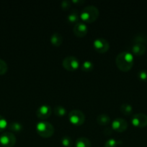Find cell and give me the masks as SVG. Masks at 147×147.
<instances>
[{
	"instance_id": "6da1fadb",
	"label": "cell",
	"mask_w": 147,
	"mask_h": 147,
	"mask_svg": "<svg viewBox=\"0 0 147 147\" xmlns=\"http://www.w3.org/2000/svg\"><path fill=\"white\" fill-rule=\"evenodd\" d=\"M115 63H116L117 67L121 71H129L133 65V55L130 52H121L117 55Z\"/></svg>"
},
{
	"instance_id": "7a4b0ae2",
	"label": "cell",
	"mask_w": 147,
	"mask_h": 147,
	"mask_svg": "<svg viewBox=\"0 0 147 147\" xmlns=\"http://www.w3.org/2000/svg\"><path fill=\"white\" fill-rule=\"evenodd\" d=\"M99 11L95 6L89 5L85 7L80 12V19L83 22L92 23L97 20Z\"/></svg>"
},
{
	"instance_id": "3957f363",
	"label": "cell",
	"mask_w": 147,
	"mask_h": 147,
	"mask_svg": "<svg viewBox=\"0 0 147 147\" xmlns=\"http://www.w3.org/2000/svg\"><path fill=\"white\" fill-rule=\"evenodd\" d=\"M54 131L53 125L48 121H41L36 125V131L37 134L43 138L51 137L54 134Z\"/></svg>"
},
{
	"instance_id": "277c9868",
	"label": "cell",
	"mask_w": 147,
	"mask_h": 147,
	"mask_svg": "<svg viewBox=\"0 0 147 147\" xmlns=\"http://www.w3.org/2000/svg\"><path fill=\"white\" fill-rule=\"evenodd\" d=\"M68 119L69 121L75 126H82L85 121V116L83 112L77 109L71 111L68 114Z\"/></svg>"
},
{
	"instance_id": "5b68a950",
	"label": "cell",
	"mask_w": 147,
	"mask_h": 147,
	"mask_svg": "<svg viewBox=\"0 0 147 147\" xmlns=\"http://www.w3.org/2000/svg\"><path fill=\"white\" fill-rule=\"evenodd\" d=\"M62 65L66 70L69 71H74L79 67L80 63L77 57L74 56H67L65 57L62 62Z\"/></svg>"
},
{
	"instance_id": "8992f818",
	"label": "cell",
	"mask_w": 147,
	"mask_h": 147,
	"mask_svg": "<svg viewBox=\"0 0 147 147\" xmlns=\"http://www.w3.org/2000/svg\"><path fill=\"white\" fill-rule=\"evenodd\" d=\"M16 137L12 132H3L0 136V144L4 147H12L16 144Z\"/></svg>"
},
{
	"instance_id": "52a82bcc",
	"label": "cell",
	"mask_w": 147,
	"mask_h": 147,
	"mask_svg": "<svg viewBox=\"0 0 147 147\" xmlns=\"http://www.w3.org/2000/svg\"><path fill=\"white\" fill-rule=\"evenodd\" d=\"M131 122L135 127L144 128L147 126V116L141 113L134 114L131 117Z\"/></svg>"
},
{
	"instance_id": "ba28073f",
	"label": "cell",
	"mask_w": 147,
	"mask_h": 147,
	"mask_svg": "<svg viewBox=\"0 0 147 147\" xmlns=\"http://www.w3.org/2000/svg\"><path fill=\"white\" fill-rule=\"evenodd\" d=\"M93 46L95 50L99 53H106L110 48L109 42L104 38L95 39L93 42Z\"/></svg>"
},
{
	"instance_id": "9c48e42d",
	"label": "cell",
	"mask_w": 147,
	"mask_h": 147,
	"mask_svg": "<svg viewBox=\"0 0 147 147\" xmlns=\"http://www.w3.org/2000/svg\"><path fill=\"white\" fill-rule=\"evenodd\" d=\"M112 129L116 132L122 133L128 129V123L122 118H117L112 122Z\"/></svg>"
},
{
	"instance_id": "30bf717a",
	"label": "cell",
	"mask_w": 147,
	"mask_h": 147,
	"mask_svg": "<svg viewBox=\"0 0 147 147\" xmlns=\"http://www.w3.org/2000/svg\"><path fill=\"white\" fill-rule=\"evenodd\" d=\"M36 115H37V117L40 120H46V119H48L51 115V108L47 104L41 105L37 109Z\"/></svg>"
},
{
	"instance_id": "8fae6325",
	"label": "cell",
	"mask_w": 147,
	"mask_h": 147,
	"mask_svg": "<svg viewBox=\"0 0 147 147\" xmlns=\"http://www.w3.org/2000/svg\"><path fill=\"white\" fill-rule=\"evenodd\" d=\"M88 32V27L86 24L83 22H79L74 24L73 32L75 36L78 37H83L86 36Z\"/></svg>"
},
{
	"instance_id": "7c38bea8",
	"label": "cell",
	"mask_w": 147,
	"mask_h": 147,
	"mask_svg": "<svg viewBox=\"0 0 147 147\" xmlns=\"http://www.w3.org/2000/svg\"><path fill=\"white\" fill-rule=\"evenodd\" d=\"M146 46L142 44H134L131 47V53L134 55L141 56L146 53Z\"/></svg>"
},
{
	"instance_id": "4fadbf2b",
	"label": "cell",
	"mask_w": 147,
	"mask_h": 147,
	"mask_svg": "<svg viewBox=\"0 0 147 147\" xmlns=\"http://www.w3.org/2000/svg\"><path fill=\"white\" fill-rule=\"evenodd\" d=\"M79 19H80V13L78 12L76 9L71 11L67 16L68 22L71 24H76L79 22Z\"/></svg>"
},
{
	"instance_id": "5bb4252c",
	"label": "cell",
	"mask_w": 147,
	"mask_h": 147,
	"mask_svg": "<svg viewBox=\"0 0 147 147\" xmlns=\"http://www.w3.org/2000/svg\"><path fill=\"white\" fill-rule=\"evenodd\" d=\"M50 42L55 47H59L63 42V37L58 32H55L50 36Z\"/></svg>"
},
{
	"instance_id": "9a60e30c",
	"label": "cell",
	"mask_w": 147,
	"mask_h": 147,
	"mask_svg": "<svg viewBox=\"0 0 147 147\" xmlns=\"http://www.w3.org/2000/svg\"><path fill=\"white\" fill-rule=\"evenodd\" d=\"M96 120L98 124H99L100 126H107L110 122V118L108 114L102 113V114H99L97 116Z\"/></svg>"
},
{
	"instance_id": "2e32d148",
	"label": "cell",
	"mask_w": 147,
	"mask_h": 147,
	"mask_svg": "<svg viewBox=\"0 0 147 147\" xmlns=\"http://www.w3.org/2000/svg\"><path fill=\"white\" fill-rule=\"evenodd\" d=\"M75 146L76 147H91L92 143L86 137H79L76 139L75 142Z\"/></svg>"
},
{
	"instance_id": "e0dca14e",
	"label": "cell",
	"mask_w": 147,
	"mask_h": 147,
	"mask_svg": "<svg viewBox=\"0 0 147 147\" xmlns=\"http://www.w3.org/2000/svg\"><path fill=\"white\" fill-rule=\"evenodd\" d=\"M9 129L12 132H16V133H19L22 130V125L20 123L17 121H12L7 126Z\"/></svg>"
},
{
	"instance_id": "ac0fdd59",
	"label": "cell",
	"mask_w": 147,
	"mask_h": 147,
	"mask_svg": "<svg viewBox=\"0 0 147 147\" xmlns=\"http://www.w3.org/2000/svg\"><path fill=\"white\" fill-rule=\"evenodd\" d=\"M120 111L122 114L125 116H129L131 115L133 113V107L131 105L128 103H122L120 107Z\"/></svg>"
},
{
	"instance_id": "d6986e66",
	"label": "cell",
	"mask_w": 147,
	"mask_h": 147,
	"mask_svg": "<svg viewBox=\"0 0 147 147\" xmlns=\"http://www.w3.org/2000/svg\"><path fill=\"white\" fill-rule=\"evenodd\" d=\"M94 68V64L92 61L90 60H85L83 62L81 66V69L82 70L85 72H90L93 70Z\"/></svg>"
},
{
	"instance_id": "ffe728a7",
	"label": "cell",
	"mask_w": 147,
	"mask_h": 147,
	"mask_svg": "<svg viewBox=\"0 0 147 147\" xmlns=\"http://www.w3.org/2000/svg\"><path fill=\"white\" fill-rule=\"evenodd\" d=\"M53 111H54L55 115H56L57 116L59 117H62V116H64L66 114V110L63 106H57L54 108L53 109Z\"/></svg>"
},
{
	"instance_id": "44dd1931",
	"label": "cell",
	"mask_w": 147,
	"mask_h": 147,
	"mask_svg": "<svg viewBox=\"0 0 147 147\" xmlns=\"http://www.w3.org/2000/svg\"><path fill=\"white\" fill-rule=\"evenodd\" d=\"M61 144L64 147H71L73 145L72 139L69 136H65L62 137V139H61Z\"/></svg>"
},
{
	"instance_id": "7402d4cb",
	"label": "cell",
	"mask_w": 147,
	"mask_h": 147,
	"mask_svg": "<svg viewBox=\"0 0 147 147\" xmlns=\"http://www.w3.org/2000/svg\"><path fill=\"white\" fill-rule=\"evenodd\" d=\"M121 144H122L121 141H118L114 139H110L105 142L104 147H117Z\"/></svg>"
},
{
	"instance_id": "603a6c76",
	"label": "cell",
	"mask_w": 147,
	"mask_h": 147,
	"mask_svg": "<svg viewBox=\"0 0 147 147\" xmlns=\"http://www.w3.org/2000/svg\"><path fill=\"white\" fill-rule=\"evenodd\" d=\"M135 44H142L144 45L147 42V36L144 34H138L134 39Z\"/></svg>"
},
{
	"instance_id": "cb8c5ba5",
	"label": "cell",
	"mask_w": 147,
	"mask_h": 147,
	"mask_svg": "<svg viewBox=\"0 0 147 147\" xmlns=\"http://www.w3.org/2000/svg\"><path fill=\"white\" fill-rule=\"evenodd\" d=\"M8 70V65L4 60L0 59V76L5 74Z\"/></svg>"
},
{
	"instance_id": "d4e9b609",
	"label": "cell",
	"mask_w": 147,
	"mask_h": 147,
	"mask_svg": "<svg viewBox=\"0 0 147 147\" xmlns=\"http://www.w3.org/2000/svg\"><path fill=\"white\" fill-rule=\"evenodd\" d=\"M8 126V123L4 117L0 115V132H2L5 130Z\"/></svg>"
},
{
	"instance_id": "484cf974",
	"label": "cell",
	"mask_w": 147,
	"mask_h": 147,
	"mask_svg": "<svg viewBox=\"0 0 147 147\" xmlns=\"http://www.w3.org/2000/svg\"><path fill=\"white\" fill-rule=\"evenodd\" d=\"M138 78L141 81H147V72L146 70H140L138 73Z\"/></svg>"
},
{
	"instance_id": "4316f807",
	"label": "cell",
	"mask_w": 147,
	"mask_h": 147,
	"mask_svg": "<svg viewBox=\"0 0 147 147\" xmlns=\"http://www.w3.org/2000/svg\"><path fill=\"white\" fill-rule=\"evenodd\" d=\"M61 8L63 9L66 10L70 8L71 5V1H69V0H64L61 3Z\"/></svg>"
},
{
	"instance_id": "83f0119b",
	"label": "cell",
	"mask_w": 147,
	"mask_h": 147,
	"mask_svg": "<svg viewBox=\"0 0 147 147\" xmlns=\"http://www.w3.org/2000/svg\"><path fill=\"white\" fill-rule=\"evenodd\" d=\"M72 3H83L84 1H81V0H74V1H71Z\"/></svg>"
}]
</instances>
